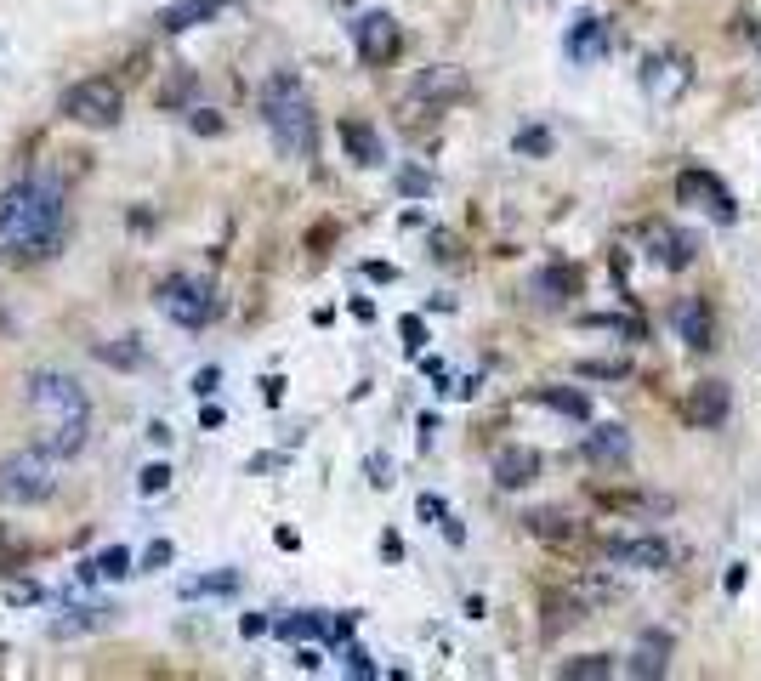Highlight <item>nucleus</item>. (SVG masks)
Wrapping results in <instances>:
<instances>
[{
    "label": "nucleus",
    "mask_w": 761,
    "mask_h": 681,
    "mask_svg": "<svg viewBox=\"0 0 761 681\" xmlns=\"http://www.w3.org/2000/svg\"><path fill=\"white\" fill-rule=\"evenodd\" d=\"M688 80H693L688 57H676V52H654L642 63V91H648V97H682Z\"/></svg>",
    "instance_id": "obj_9"
},
{
    "label": "nucleus",
    "mask_w": 761,
    "mask_h": 681,
    "mask_svg": "<svg viewBox=\"0 0 761 681\" xmlns=\"http://www.w3.org/2000/svg\"><path fill=\"white\" fill-rule=\"evenodd\" d=\"M216 386H222V369H199V375H194V398H211V392H216Z\"/></svg>",
    "instance_id": "obj_43"
},
{
    "label": "nucleus",
    "mask_w": 761,
    "mask_h": 681,
    "mask_svg": "<svg viewBox=\"0 0 761 681\" xmlns=\"http://www.w3.org/2000/svg\"><path fill=\"white\" fill-rule=\"evenodd\" d=\"M284 398V375H262V403H279Z\"/></svg>",
    "instance_id": "obj_48"
},
{
    "label": "nucleus",
    "mask_w": 761,
    "mask_h": 681,
    "mask_svg": "<svg viewBox=\"0 0 761 681\" xmlns=\"http://www.w3.org/2000/svg\"><path fill=\"white\" fill-rule=\"evenodd\" d=\"M188 125H194L199 137H222V131H228V120H222L216 108H194V114H188Z\"/></svg>",
    "instance_id": "obj_37"
},
{
    "label": "nucleus",
    "mask_w": 761,
    "mask_h": 681,
    "mask_svg": "<svg viewBox=\"0 0 761 681\" xmlns=\"http://www.w3.org/2000/svg\"><path fill=\"white\" fill-rule=\"evenodd\" d=\"M512 154H523V159H546L551 154V131L546 125H523L512 137Z\"/></svg>",
    "instance_id": "obj_30"
},
{
    "label": "nucleus",
    "mask_w": 761,
    "mask_h": 681,
    "mask_svg": "<svg viewBox=\"0 0 761 681\" xmlns=\"http://www.w3.org/2000/svg\"><path fill=\"white\" fill-rule=\"evenodd\" d=\"M222 6L228 0H171L160 12V29L165 35H182V29H199V23H211V18H222Z\"/></svg>",
    "instance_id": "obj_15"
},
{
    "label": "nucleus",
    "mask_w": 761,
    "mask_h": 681,
    "mask_svg": "<svg viewBox=\"0 0 761 681\" xmlns=\"http://www.w3.org/2000/svg\"><path fill=\"white\" fill-rule=\"evenodd\" d=\"M262 120H267L273 142H279L290 159H313L319 154V114H313L307 91H301V80L290 69H279L262 86Z\"/></svg>",
    "instance_id": "obj_3"
},
{
    "label": "nucleus",
    "mask_w": 761,
    "mask_h": 681,
    "mask_svg": "<svg viewBox=\"0 0 761 681\" xmlns=\"http://www.w3.org/2000/svg\"><path fill=\"white\" fill-rule=\"evenodd\" d=\"M353 40H358V57H364L370 69H387L392 57H398V46H404L392 12H364V18L353 23Z\"/></svg>",
    "instance_id": "obj_7"
},
{
    "label": "nucleus",
    "mask_w": 761,
    "mask_h": 681,
    "mask_svg": "<svg viewBox=\"0 0 761 681\" xmlns=\"http://www.w3.org/2000/svg\"><path fill=\"white\" fill-rule=\"evenodd\" d=\"M222 420H228V415H222V409H216V403H205V409H199V426H205V432H216V426H222Z\"/></svg>",
    "instance_id": "obj_52"
},
{
    "label": "nucleus",
    "mask_w": 761,
    "mask_h": 681,
    "mask_svg": "<svg viewBox=\"0 0 761 681\" xmlns=\"http://www.w3.org/2000/svg\"><path fill=\"white\" fill-rule=\"evenodd\" d=\"M398 335H404V347H409V352H421V347H426V324H421V313H404V318H398Z\"/></svg>",
    "instance_id": "obj_38"
},
{
    "label": "nucleus",
    "mask_w": 761,
    "mask_h": 681,
    "mask_svg": "<svg viewBox=\"0 0 761 681\" xmlns=\"http://www.w3.org/2000/svg\"><path fill=\"white\" fill-rule=\"evenodd\" d=\"M57 454L23 449L12 460H0V506H46L57 494Z\"/></svg>",
    "instance_id": "obj_4"
},
{
    "label": "nucleus",
    "mask_w": 761,
    "mask_h": 681,
    "mask_svg": "<svg viewBox=\"0 0 761 681\" xmlns=\"http://www.w3.org/2000/svg\"><path fill=\"white\" fill-rule=\"evenodd\" d=\"M466 91V74L449 69V63H438V69H426L421 80H415V97H426V103H438V97H461Z\"/></svg>",
    "instance_id": "obj_21"
},
{
    "label": "nucleus",
    "mask_w": 761,
    "mask_h": 681,
    "mask_svg": "<svg viewBox=\"0 0 761 681\" xmlns=\"http://www.w3.org/2000/svg\"><path fill=\"white\" fill-rule=\"evenodd\" d=\"M341 142H347V154H353V165H381L387 159V148H381V131L364 120H341Z\"/></svg>",
    "instance_id": "obj_18"
},
{
    "label": "nucleus",
    "mask_w": 761,
    "mask_h": 681,
    "mask_svg": "<svg viewBox=\"0 0 761 681\" xmlns=\"http://www.w3.org/2000/svg\"><path fill=\"white\" fill-rule=\"evenodd\" d=\"M239 591V568H216V574H199L182 585V602H199V596H233Z\"/></svg>",
    "instance_id": "obj_24"
},
{
    "label": "nucleus",
    "mask_w": 761,
    "mask_h": 681,
    "mask_svg": "<svg viewBox=\"0 0 761 681\" xmlns=\"http://www.w3.org/2000/svg\"><path fill=\"white\" fill-rule=\"evenodd\" d=\"M341 659H347V670H353V676H375V659H370V653H364V647L341 642Z\"/></svg>",
    "instance_id": "obj_40"
},
{
    "label": "nucleus",
    "mask_w": 761,
    "mask_h": 681,
    "mask_svg": "<svg viewBox=\"0 0 761 681\" xmlns=\"http://www.w3.org/2000/svg\"><path fill=\"white\" fill-rule=\"evenodd\" d=\"M432 245H438V262H461V245H455V233H432Z\"/></svg>",
    "instance_id": "obj_44"
},
{
    "label": "nucleus",
    "mask_w": 761,
    "mask_h": 681,
    "mask_svg": "<svg viewBox=\"0 0 761 681\" xmlns=\"http://www.w3.org/2000/svg\"><path fill=\"white\" fill-rule=\"evenodd\" d=\"M370 483L375 489H392V460L387 454H370Z\"/></svg>",
    "instance_id": "obj_42"
},
{
    "label": "nucleus",
    "mask_w": 761,
    "mask_h": 681,
    "mask_svg": "<svg viewBox=\"0 0 761 681\" xmlns=\"http://www.w3.org/2000/svg\"><path fill=\"white\" fill-rule=\"evenodd\" d=\"M676 335H682L693 352L716 347V341H710V335H716V324H710V307H705V301H682V307H676Z\"/></svg>",
    "instance_id": "obj_17"
},
{
    "label": "nucleus",
    "mask_w": 761,
    "mask_h": 681,
    "mask_svg": "<svg viewBox=\"0 0 761 681\" xmlns=\"http://www.w3.org/2000/svg\"><path fill=\"white\" fill-rule=\"evenodd\" d=\"M154 307L182 330H205L216 318V290L205 279H194V273H171V279L154 284Z\"/></svg>",
    "instance_id": "obj_6"
},
{
    "label": "nucleus",
    "mask_w": 761,
    "mask_h": 681,
    "mask_svg": "<svg viewBox=\"0 0 761 681\" xmlns=\"http://www.w3.org/2000/svg\"><path fill=\"white\" fill-rule=\"evenodd\" d=\"M114 613L120 608H108V602H74V608H63L52 619V636L57 642H74V636H91V630H103L114 625Z\"/></svg>",
    "instance_id": "obj_11"
},
{
    "label": "nucleus",
    "mask_w": 761,
    "mask_h": 681,
    "mask_svg": "<svg viewBox=\"0 0 761 681\" xmlns=\"http://www.w3.org/2000/svg\"><path fill=\"white\" fill-rule=\"evenodd\" d=\"M353 318H364V324H375V301H370V296H353Z\"/></svg>",
    "instance_id": "obj_53"
},
{
    "label": "nucleus",
    "mask_w": 761,
    "mask_h": 681,
    "mask_svg": "<svg viewBox=\"0 0 761 681\" xmlns=\"http://www.w3.org/2000/svg\"><path fill=\"white\" fill-rule=\"evenodd\" d=\"M585 460H597V466H625L631 460V432L625 426H591L585 432Z\"/></svg>",
    "instance_id": "obj_13"
},
{
    "label": "nucleus",
    "mask_w": 761,
    "mask_h": 681,
    "mask_svg": "<svg viewBox=\"0 0 761 681\" xmlns=\"http://www.w3.org/2000/svg\"><path fill=\"white\" fill-rule=\"evenodd\" d=\"M534 398L546 403V409H557V415H568V420H591V398L574 392V386H540Z\"/></svg>",
    "instance_id": "obj_23"
},
{
    "label": "nucleus",
    "mask_w": 761,
    "mask_h": 681,
    "mask_svg": "<svg viewBox=\"0 0 761 681\" xmlns=\"http://www.w3.org/2000/svg\"><path fill=\"white\" fill-rule=\"evenodd\" d=\"M563 676H574V681L614 676V659H608V653H580V659H568V664H563Z\"/></svg>",
    "instance_id": "obj_29"
},
{
    "label": "nucleus",
    "mask_w": 761,
    "mask_h": 681,
    "mask_svg": "<svg viewBox=\"0 0 761 681\" xmlns=\"http://www.w3.org/2000/svg\"><path fill=\"white\" fill-rule=\"evenodd\" d=\"M29 415L40 426V449L57 460H74L91 437V398L86 386L63 369H35L29 375Z\"/></svg>",
    "instance_id": "obj_2"
},
{
    "label": "nucleus",
    "mask_w": 761,
    "mask_h": 681,
    "mask_svg": "<svg viewBox=\"0 0 761 681\" xmlns=\"http://www.w3.org/2000/svg\"><path fill=\"white\" fill-rule=\"evenodd\" d=\"M744 579H750V568H744V562H733V568H727V596H739Z\"/></svg>",
    "instance_id": "obj_50"
},
{
    "label": "nucleus",
    "mask_w": 761,
    "mask_h": 681,
    "mask_svg": "<svg viewBox=\"0 0 761 681\" xmlns=\"http://www.w3.org/2000/svg\"><path fill=\"white\" fill-rule=\"evenodd\" d=\"M608 557L620 568H671V545L659 534H642V540H608Z\"/></svg>",
    "instance_id": "obj_12"
},
{
    "label": "nucleus",
    "mask_w": 761,
    "mask_h": 681,
    "mask_svg": "<svg viewBox=\"0 0 761 681\" xmlns=\"http://www.w3.org/2000/svg\"><path fill=\"white\" fill-rule=\"evenodd\" d=\"M449 392H455V398H478L483 381H478V375H466V381H461V386H449Z\"/></svg>",
    "instance_id": "obj_54"
},
{
    "label": "nucleus",
    "mask_w": 761,
    "mask_h": 681,
    "mask_svg": "<svg viewBox=\"0 0 761 681\" xmlns=\"http://www.w3.org/2000/svg\"><path fill=\"white\" fill-rule=\"evenodd\" d=\"M676 193H682L688 205L699 199V205H705V210H710V216H716L722 227H733V222H739V205H733V193H727V188H722V182H716L710 171H682V176H676Z\"/></svg>",
    "instance_id": "obj_8"
},
{
    "label": "nucleus",
    "mask_w": 761,
    "mask_h": 681,
    "mask_svg": "<svg viewBox=\"0 0 761 681\" xmlns=\"http://www.w3.org/2000/svg\"><path fill=\"white\" fill-rule=\"evenodd\" d=\"M648 239H654V250H659V262H665V267H676V273H682V267H693V239H682L676 227L659 222Z\"/></svg>",
    "instance_id": "obj_22"
},
{
    "label": "nucleus",
    "mask_w": 761,
    "mask_h": 681,
    "mask_svg": "<svg viewBox=\"0 0 761 681\" xmlns=\"http://www.w3.org/2000/svg\"><path fill=\"white\" fill-rule=\"evenodd\" d=\"M415 511H421V523H443V517H449V506H443L438 494H421V500H415Z\"/></svg>",
    "instance_id": "obj_41"
},
{
    "label": "nucleus",
    "mask_w": 761,
    "mask_h": 681,
    "mask_svg": "<svg viewBox=\"0 0 761 681\" xmlns=\"http://www.w3.org/2000/svg\"><path fill=\"white\" fill-rule=\"evenodd\" d=\"M540 477V454L534 449H500L495 454V483L500 489H529Z\"/></svg>",
    "instance_id": "obj_16"
},
{
    "label": "nucleus",
    "mask_w": 761,
    "mask_h": 681,
    "mask_svg": "<svg viewBox=\"0 0 761 681\" xmlns=\"http://www.w3.org/2000/svg\"><path fill=\"white\" fill-rule=\"evenodd\" d=\"M671 630H654V636H642L637 642V653H631V664H625V670H631V676H659V670H665V659H671Z\"/></svg>",
    "instance_id": "obj_20"
},
{
    "label": "nucleus",
    "mask_w": 761,
    "mask_h": 681,
    "mask_svg": "<svg viewBox=\"0 0 761 681\" xmlns=\"http://www.w3.org/2000/svg\"><path fill=\"white\" fill-rule=\"evenodd\" d=\"M574 290H580V273H574V267H540V273H534V296L546 301V307H563V301H574Z\"/></svg>",
    "instance_id": "obj_19"
},
{
    "label": "nucleus",
    "mask_w": 761,
    "mask_h": 681,
    "mask_svg": "<svg viewBox=\"0 0 761 681\" xmlns=\"http://www.w3.org/2000/svg\"><path fill=\"white\" fill-rule=\"evenodd\" d=\"M194 91H199V74L194 69H171V80L160 86V108H182Z\"/></svg>",
    "instance_id": "obj_27"
},
{
    "label": "nucleus",
    "mask_w": 761,
    "mask_h": 681,
    "mask_svg": "<svg viewBox=\"0 0 761 681\" xmlns=\"http://www.w3.org/2000/svg\"><path fill=\"white\" fill-rule=\"evenodd\" d=\"M267 630L284 642H313V636H324V613H290V619H273Z\"/></svg>",
    "instance_id": "obj_25"
},
{
    "label": "nucleus",
    "mask_w": 761,
    "mask_h": 681,
    "mask_svg": "<svg viewBox=\"0 0 761 681\" xmlns=\"http://www.w3.org/2000/svg\"><path fill=\"white\" fill-rule=\"evenodd\" d=\"M364 279H375V284H392V279H398V267H392V262H364Z\"/></svg>",
    "instance_id": "obj_47"
},
{
    "label": "nucleus",
    "mask_w": 761,
    "mask_h": 681,
    "mask_svg": "<svg viewBox=\"0 0 761 681\" xmlns=\"http://www.w3.org/2000/svg\"><path fill=\"white\" fill-rule=\"evenodd\" d=\"M563 52L574 57V63H585V69H591V63H602V57L614 52V29H608L602 18H580L574 29H568Z\"/></svg>",
    "instance_id": "obj_10"
},
{
    "label": "nucleus",
    "mask_w": 761,
    "mask_h": 681,
    "mask_svg": "<svg viewBox=\"0 0 761 681\" xmlns=\"http://www.w3.org/2000/svg\"><path fill=\"white\" fill-rule=\"evenodd\" d=\"M148 443H154V449H165V443H171V426H165V420H154V426H148Z\"/></svg>",
    "instance_id": "obj_55"
},
{
    "label": "nucleus",
    "mask_w": 761,
    "mask_h": 681,
    "mask_svg": "<svg viewBox=\"0 0 761 681\" xmlns=\"http://www.w3.org/2000/svg\"><path fill=\"white\" fill-rule=\"evenodd\" d=\"M296 664L307 670V676H313V670H324V653H319V647H307V642H301V647H296Z\"/></svg>",
    "instance_id": "obj_45"
},
{
    "label": "nucleus",
    "mask_w": 761,
    "mask_h": 681,
    "mask_svg": "<svg viewBox=\"0 0 761 681\" xmlns=\"http://www.w3.org/2000/svg\"><path fill=\"white\" fill-rule=\"evenodd\" d=\"M97 358L114 369H137L142 364V347L131 341V335H120V341H97Z\"/></svg>",
    "instance_id": "obj_28"
},
{
    "label": "nucleus",
    "mask_w": 761,
    "mask_h": 681,
    "mask_svg": "<svg viewBox=\"0 0 761 681\" xmlns=\"http://www.w3.org/2000/svg\"><path fill=\"white\" fill-rule=\"evenodd\" d=\"M267 625H273L267 613H245V619H239V636H267Z\"/></svg>",
    "instance_id": "obj_46"
},
{
    "label": "nucleus",
    "mask_w": 761,
    "mask_h": 681,
    "mask_svg": "<svg viewBox=\"0 0 761 681\" xmlns=\"http://www.w3.org/2000/svg\"><path fill=\"white\" fill-rule=\"evenodd\" d=\"M585 330H608V335H625V341H642V318H625V313H591V318H580Z\"/></svg>",
    "instance_id": "obj_26"
},
{
    "label": "nucleus",
    "mask_w": 761,
    "mask_h": 681,
    "mask_svg": "<svg viewBox=\"0 0 761 681\" xmlns=\"http://www.w3.org/2000/svg\"><path fill=\"white\" fill-rule=\"evenodd\" d=\"M46 585H35V579H12V585H6V608H40V602H46Z\"/></svg>",
    "instance_id": "obj_32"
},
{
    "label": "nucleus",
    "mask_w": 761,
    "mask_h": 681,
    "mask_svg": "<svg viewBox=\"0 0 761 681\" xmlns=\"http://www.w3.org/2000/svg\"><path fill=\"white\" fill-rule=\"evenodd\" d=\"M580 375H591V381H625L631 369H625L620 358H585V364H580Z\"/></svg>",
    "instance_id": "obj_35"
},
{
    "label": "nucleus",
    "mask_w": 761,
    "mask_h": 681,
    "mask_svg": "<svg viewBox=\"0 0 761 681\" xmlns=\"http://www.w3.org/2000/svg\"><path fill=\"white\" fill-rule=\"evenodd\" d=\"M171 477H177V472H171L165 460H154V466H142V472H137V489L142 494H165V489H171Z\"/></svg>",
    "instance_id": "obj_34"
},
{
    "label": "nucleus",
    "mask_w": 761,
    "mask_h": 681,
    "mask_svg": "<svg viewBox=\"0 0 761 681\" xmlns=\"http://www.w3.org/2000/svg\"><path fill=\"white\" fill-rule=\"evenodd\" d=\"M381 557H387V562H404V540H398V534H381Z\"/></svg>",
    "instance_id": "obj_51"
},
{
    "label": "nucleus",
    "mask_w": 761,
    "mask_h": 681,
    "mask_svg": "<svg viewBox=\"0 0 761 681\" xmlns=\"http://www.w3.org/2000/svg\"><path fill=\"white\" fill-rule=\"evenodd\" d=\"M69 205H63V182L46 171L23 176L12 188H0V250H12L18 262H40L52 256L63 239Z\"/></svg>",
    "instance_id": "obj_1"
},
{
    "label": "nucleus",
    "mask_w": 761,
    "mask_h": 681,
    "mask_svg": "<svg viewBox=\"0 0 761 681\" xmlns=\"http://www.w3.org/2000/svg\"><path fill=\"white\" fill-rule=\"evenodd\" d=\"M125 114V91L120 80H108V74H91V80H74L63 91V120L86 125V131H108V125H120Z\"/></svg>",
    "instance_id": "obj_5"
},
{
    "label": "nucleus",
    "mask_w": 761,
    "mask_h": 681,
    "mask_svg": "<svg viewBox=\"0 0 761 681\" xmlns=\"http://www.w3.org/2000/svg\"><path fill=\"white\" fill-rule=\"evenodd\" d=\"M398 193H404V199H426V193H432V176L426 171H398Z\"/></svg>",
    "instance_id": "obj_39"
},
{
    "label": "nucleus",
    "mask_w": 761,
    "mask_h": 681,
    "mask_svg": "<svg viewBox=\"0 0 761 681\" xmlns=\"http://www.w3.org/2000/svg\"><path fill=\"white\" fill-rule=\"evenodd\" d=\"M91 562H97V574H103V579H125V574H131V551H125V545H108V551H97Z\"/></svg>",
    "instance_id": "obj_33"
},
{
    "label": "nucleus",
    "mask_w": 761,
    "mask_h": 681,
    "mask_svg": "<svg viewBox=\"0 0 761 681\" xmlns=\"http://www.w3.org/2000/svg\"><path fill=\"white\" fill-rule=\"evenodd\" d=\"M529 528L540 534V540H574V523H568L563 511H534Z\"/></svg>",
    "instance_id": "obj_31"
},
{
    "label": "nucleus",
    "mask_w": 761,
    "mask_h": 681,
    "mask_svg": "<svg viewBox=\"0 0 761 681\" xmlns=\"http://www.w3.org/2000/svg\"><path fill=\"white\" fill-rule=\"evenodd\" d=\"M443 540H449V545H466V528H461V517H443Z\"/></svg>",
    "instance_id": "obj_49"
},
{
    "label": "nucleus",
    "mask_w": 761,
    "mask_h": 681,
    "mask_svg": "<svg viewBox=\"0 0 761 681\" xmlns=\"http://www.w3.org/2000/svg\"><path fill=\"white\" fill-rule=\"evenodd\" d=\"M727 409H733V392H727V381H699L688 398V415L693 426H722Z\"/></svg>",
    "instance_id": "obj_14"
},
{
    "label": "nucleus",
    "mask_w": 761,
    "mask_h": 681,
    "mask_svg": "<svg viewBox=\"0 0 761 681\" xmlns=\"http://www.w3.org/2000/svg\"><path fill=\"white\" fill-rule=\"evenodd\" d=\"M171 557H177V545H171V540H154V545H148V551H142L137 574H160V568H165V562H171Z\"/></svg>",
    "instance_id": "obj_36"
}]
</instances>
